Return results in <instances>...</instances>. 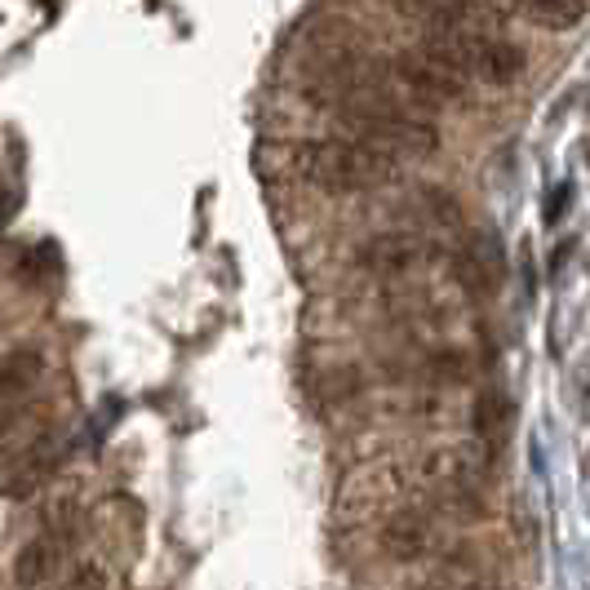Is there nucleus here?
I'll list each match as a JSON object with an SVG mask.
<instances>
[{"instance_id":"f257e3e1","label":"nucleus","mask_w":590,"mask_h":590,"mask_svg":"<svg viewBox=\"0 0 590 590\" xmlns=\"http://www.w3.org/2000/svg\"><path fill=\"white\" fill-rule=\"evenodd\" d=\"M293 169H298L303 182L334 191V196H351V191H373L400 178V156L365 143L356 134L347 138H307L298 151H293Z\"/></svg>"},{"instance_id":"f03ea898","label":"nucleus","mask_w":590,"mask_h":590,"mask_svg":"<svg viewBox=\"0 0 590 590\" xmlns=\"http://www.w3.org/2000/svg\"><path fill=\"white\" fill-rule=\"evenodd\" d=\"M343 134H356L365 143H378L396 156H435L440 151V129L413 112L391 107L387 98H356L334 112Z\"/></svg>"},{"instance_id":"7ed1b4c3","label":"nucleus","mask_w":590,"mask_h":590,"mask_svg":"<svg viewBox=\"0 0 590 590\" xmlns=\"http://www.w3.org/2000/svg\"><path fill=\"white\" fill-rule=\"evenodd\" d=\"M426 54L444 59L453 72H462L466 81L480 85H515L528 67V54L502 36H484V32H431L418 41Z\"/></svg>"},{"instance_id":"20e7f679","label":"nucleus","mask_w":590,"mask_h":590,"mask_svg":"<svg viewBox=\"0 0 590 590\" xmlns=\"http://www.w3.org/2000/svg\"><path fill=\"white\" fill-rule=\"evenodd\" d=\"M391 72H396V85H400L404 94H413V98H422V103H431V107H462V103H471L466 76L453 72L444 59L426 54L422 45L400 50V54L391 59Z\"/></svg>"},{"instance_id":"39448f33","label":"nucleus","mask_w":590,"mask_h":590,"mask_svg":"<svg viewBox=\"0 0 590 590\" xmlns=\"http://www.w3.org/2000/svg\"><path fill=\"white\" fill-rule=\"evenodd\" d=\"M493 453L497 449L484 444V440H475V444H440V449H431V453L418 457L413 480H422L435 493H466V488H480L484 484V475L497 462Z\"/></svg>"},{"instance_id":"423d86ee","label":"nucleus","mask_w":590,"mask_h":590,"mask_svg":"<svg viewBox=\"0 0 590 590\" xmlns=\"http://www.w3.org/2000/svg\"><path fill=\"white\" fill-rule=\"evenodd\" d=\"M378 546L400 559V563H418L426 555L440 550V519H435V506H400L382 519L378 528Z\"/></svg>"},{"instance_id":"0eeeda50","label":"nucleus","mask_w":590,"mask_h":590,"mask_svg":"<svg viewBox=\"0 0 590 590\" xmlns=\"http://www.w3.org/2000/svg\"><path fill=\"white\" fill-rule=\"evenodd\" d=\"M396 14L435 32H493L502 10L493 0H391Z\"/></svg>"},{"instance_id":"6e6552de","label":"nucleus","mask_w":590,"mask_h":590,"mask_svg":"<svg viewBox=\"0 0 590 590\" xmlns=\"http://www.w3.org/2000/svg\"><path fill=\"white\" fill-rule=\"evenodd\" d=\"M435 257L431 240L422 235H409V231H391V235H373L365 240V249L356 253V262L373 275H409L418 266H426Z\"/></svg>"},{"instance_id":"1a4fd4ad","label":"nucleus","mask_w":590,"mask_h":590,"mask_svg":"<svg viewBox=\"0 0 590 590\" xmlns=\"http://www.w3.org/2000/svg\"><path fill=\"white\" fill-rule=\"evenodd\" d=\"M59 457H63L59 435H41V440H32L23 453L14 449L10 462H6V488H10V497H14V502L32 497V493L59 471Z\"/></svg>"},{"instance_id":"9d476101","label":"nucleus","mask_w":590,"mask_h":590,"mask_svg":"<svg viewBox=\"0 0 590 590\" xmlns=\"http://www.w3.org/2000/svg\"><path fill=\"white\" fill-rule=\"evenodd\" d=\"M510 19H528L537 28H577L586 19V0H493Z\"/></svg>"},{"instance_id":"9b49d317","label":"nucleus","mask_w":590,"mask_h":590,"mask_svg":"<svg viewBox=\"0 0 590 590\" xmlns=\"http://www.w3.org/2000/svg\"><path fill=\"white\" fill-rule=\"evenodd\" d=\"M471 431H475V440L502 449L510 440V431H515V404H510V396L497 391V387H488L475 400V409H471Z\"/></svg>"},{"instance_id":"f8f14e48","label":"nucleus","mask_w":590,"mask_h":590,"mask_svg":"<svg viewBox=\"0 0 590 590\" xmlns=\"http://www.w3.org/2000/svg\"><path fill=\"white\" fill-rule=\"evenodd\" d=\"M63 546L67 541L54 537V533H45L32 546H23L19 559H14V586H41V581H50L59 572V563H63Z\"/></svg>"},{"instance_id":"ddd939ff","label":"nucleus","mask_w":590,"mask_h":590,"mask_svg":"<svg viewBox=\"0 0 590 590\" xmlns=\"http://www.w3.org/2000/svg\"><path fill=\"white\" fill-rule=\"evenodd\" d=\"M41 369H45L41 347H14V351L6 356V369H0V382H6V409H14L19 396L36 387Z\"/></svg>"},{"instance_id":"4468645a","label":"nucleus","mask_w":590,"mask_h":590,"mask_svg":"<svg viewBox=\"0 0 590 590\" xmlns=\"http://www.w3.org/2000/svg\"><path fill=\"white\" fill-rule=\"evenodd\" d=\"M67 581H72V586H107V572H103V563L85 559V563H76V572H72Z\"/></svg>"}]
</instances>
